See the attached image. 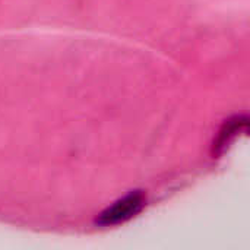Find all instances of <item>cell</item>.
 <instances>
[{
  "mask_svg": "<svg viewBox=\"0 0 250 250\" xmlns=\"http://www.w3.org/2000/svg\"><path fill=\"white\" fill-rule=\"evenodd\" d=\"M144 205H145V198L141 192L129 193L127 196L119 199L105 211H103L97 218V224L101 227L122 224L130 220L132 217H135L142 209Z\"/></svg>",
  "mask_w": 250,
  "mask_h": 250,
  "instance_id": "cell-1",
  "label": "cell"
}]
</instances>
